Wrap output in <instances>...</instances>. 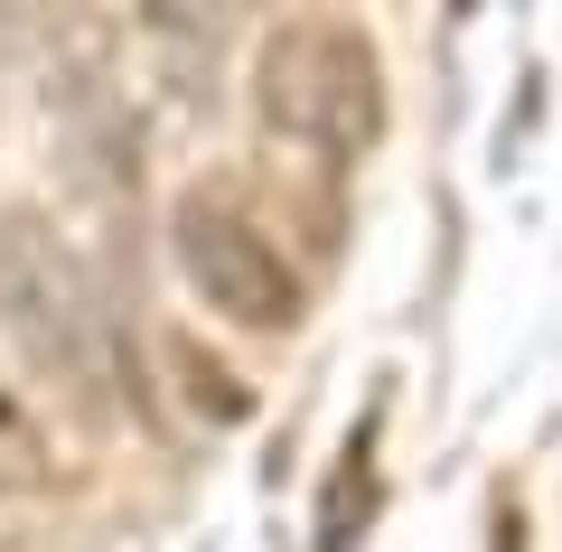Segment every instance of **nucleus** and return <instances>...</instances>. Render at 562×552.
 <instances>
[{
  "mask_svg": "<svg viewBox=\"0 0 562 552\" xmlns=\"http://www.w3.org/2000/svg\"><path fill=\"white\" fill-rule=\"evenodd\" d=\"M0 337L29 365L38 394H57L66 413L103 421L122 384L113 309H103L94 272L76 262V244L38 216V206H0Z\"/></svg>",
  "mask_w": 562,
  "mask_h": 552,
  "instance_id": "1",
  "label": "nucleus"
},
{
  "mask_svg": "<svg viewBox=\"0 0 562 552\" xmlns=\"http://www.w3.org/2000/svg\"><path fill=\"white\" fill-rule=\"evenodd\" d=\"M254 113L310 159H357L384 132V57L347 20H291L254 57Z\"/></svg>",
  "mask_w": 562,
  "mask_h": 552,
  "instance_id": "2",
  "label": "nucleus"
},
{
  "mask_svg": "<svg viewBox=\"0 0 562 552\" xmlns=\"http://www.w3.org/2000/svg\"><path fill=\"white\" fill-rule=\"evenodd\" d=\"M169 254H179V281L225 318V328H254V337H291L301 328V272L281 262V244L262 235L254 216L216 198H188L169 216Z\"/></svg>",
  "mask_w": 562,
  "mask_h": 552,
  "instance_id": "3",
  "label": "nucleus"
},
{
  "mask_svg": "<svg viewBox=\"0 0 562 552\" xmlns=\"http://www.w3.org/2000/svg\"><path fill=\"white\" fill-rule=\"evenodd\" d=\"M47 477H57V450H47L38 413L20 384H0V496H38Z\"/></svg>",
  "mask_w": 562,
  "mask_h": 552,
  "instance_id": "4",
  "label": "nucleus"
},
{
  "mask_svg": "<svg viewBox=\"0 0 562 552\" xmlns=\"http://www.w3.org/2000/svg\"><path fill=\"white\" fill-rule=\"evenodd\" d=\"M169 356H179V375H188V403H198V413H216V421H244V413H254V394H244V384L225 375V365H206V356L188 347V337H179Z\"/></svg>",
  "mask_w": 562,
  "mask_h": 552,
  "instance_id": "5",
  "label": "nucleus"
},
{
  "mask_svg": "<svg viewBox=\"0 0 562 552\" xmlns=\"http://www.w3.org/2000/svg\"><path fill=\"white\" fill-rule=\"evenodd\" d=\"M160 20H198V29H225L235 20V0H150Z\"/></svg>",
  "mask_w": 562,
  "mask_h": 552,
  "instance_id": "6",
  "label": "nucleus"
},
{
  "mask_svg": "<svg viewBox=\"0 0 562 552\" xmlns=\"http://www.w3.org/2000/svg\"><path fill=\"white\" fill-rule=\"evenodd\" d=\"M0 57H10V47H0Z\"/></svg>",
  "mask_w": 562,
  "mask_h": 552,
  "instance_id": "7",
  "label": "nucleus"
},
{
  "mask_svg": "<svg viewBox=\"0 0 562 552\" xmlns=\"http://www.w3.org/2000/svg\"><path fill=\"white\" fill-rule=\"evenodd\" d=\"M0 552H10V543H0Z\"/></svg>",
  "mask_w": 562,
  "mask_h": 552,
  "instance_id": "8",
  "label": "nucleus"
}]
</instances>
